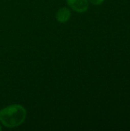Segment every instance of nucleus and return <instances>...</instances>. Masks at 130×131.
<instances>
[{
  "instance_id": "1",
  "label": "nucleus",
  "mask_w": 130,
  "mask_h": 131,
  "mask_svg": "<svg viewBox=\"0 0 130 131\" xmlns=\"http://www.w3.org/2000/svg\"><path fill=\"white\" fill-rule=\"evenodd\" d=\"M27 111L21 104H11L0 110V123L7 128H16L26 120Z\"/></svg>"
},
{
  "instance_id": "2",
  "label": "nucleus",
  "mask_w": 130,
  "mask_h": 131,
  "mask_svg": "<svg viewBox=\"0 0 130 131\" xmlns=\"http://www.w3.org/2000/svg\"><path fill=\"white\" fill-rule=\"evenodd\" d=\"M70 9L77 13H84L89 8L88 0H66Z\"/></svg>"
},
{
  "instance_id": "4",
  "label": "nucleus",
  "mask_w": 130,
  "mask_h": 131,
  "mask_svg": "<svg viewBox=\"0 0 130 131\" xmlns=\"http://www.w3.org/2000/svg\"><path fill=\"white\" fill-rule=\"evenodd\" d=\"M104 1L105 0H88L89 3L94 5H100L103 4Z\"/></svg>"
},
{
  "instance_id": "5",
  "label": "nucleus",
  "mask_w": 130,
  "mask_h": 131,
  "mask_svg": "<svg viewBox=\"0 0 130 131\" xmlns=\"http://www.w3.org/2000/svg\"><path fill=\"white\" fill-rule=\"evenodd\" d=\"M2 124H1V123H0V131L2 130Z\"/></svg>"
},
{
  "instance_id": "3",
  "label": "nucleus",
  "mask_w": 130,
  "mask_h": 131,
  "mask_svg": "<svg viewBox=\"0 0 130 131\" xmlns=\"http://www.w3.org/2000/svg\"><path fill=\"white\" fill-rule=\"evenodd\" d=\"M57 21L61 24H65L68 22L71 18V10L67 7L60 8L55 15Z\"/></svg>"
}]
</instances>
